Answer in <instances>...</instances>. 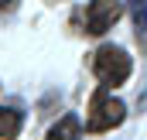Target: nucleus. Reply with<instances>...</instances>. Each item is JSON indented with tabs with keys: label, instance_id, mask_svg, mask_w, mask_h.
I'll use <instances>...</instances> for the list:
<instances>
[{
	"label": "nucleus",
	"instance_id": "obj_1",
	"mask_svg": "<svg viewBox=\"0 0 147 140\" xmlns=\"http://www.w3.org/2000/svg\"><path fill=\"white\" fill-rule=\"evenodd\" d=\"M123 116H127V106L120 99H113L106 89H96L92 103H89V113H86V130L89 133H106V130L123 123Z\"/></svg>",
	"mask_w": 147,
	"mask_h": 140
},
{
	"label": "nucleus",
	"instance_id": "obj_2",
	"mask_svg": "<svg viewBox=\"0 0 147 140\" xmlns=\"http://www.w3.org/2000/svg\"><path fill=\"white\" fill-rule=\"evenodd\" d=\"M130 69H134V62H130V55H127L120 44H103V48L92 55V72H96V79H99L103 85H120V82H127V79H130Z\"/></svg>",
	"mask_w": 147,
	"mask_h": 140
},
{
	"label": "nucleus",
	"instance_id": "obj_3",
	"mask_svg": "<svg viewBox=\"0 0 147 140\" xmlns=\"http://www.w3.org/2000/svg\"><path fill=\"white\" fill-rule=\"evenodd\" d=\"M120 17H123L120 0H92L86 7V34H106Z\"/></svg>",
	"mask_w": 147,
	"mask_h": 140
},
{
	"label": "nucleus",
	"instance_id": "obj_4",
	"mask_svg": "<svg viewBox=\"0 0 147 140\" xmlns=\"http://www.w3.org/2000/svg\"><path fill=\"white\" fill-rule=\"evenodd\" d=\"M21 127H24V113L14 106H3L0 109V140H17Z\"/></svg>",
	"mask_w": 147,
	"mask_h": 140
},
{
	"label": "nucleus",
	"instance_id": "obj_5",
	"mask_svg": "<svg viewBox=\"0 0 147 140\" xmlns=\"http://www.w3.org/2000/svg\"><path fill=\"white\" fill-rule=\"evenodd\" d=\"M79 137H82V123H79V116H72V113H65L48 130V140H79Z\"/></svg>",
	"mask_w": 147,
	"mask_h": 140
},
{
	"label": "nucleus",
	"instance_id": "obj_6",
	"mask_svg": "<svg viewBox=\"0 0 147 140\" xmlns=\"http://www.w3.org/2000/svg\"><path fill=\"white\" fill-rule=\"evenodd\" d=\"M130 14H134L137 34H144V31H147V0H130Z\"/></svg>",
	"mask_w": 147,
	"mask_h": 140
},
{
	"label": "nucleus",
	"instance_id": "obj_7",
	"mask_svg": "<svg viewBox=\"0 0 147 140\" xmlns=\"http://www.w3.org/2000/svg\"><path fill=\"white\" fill-rule=\"evenodd\" d=\"M10 3H14V0H0V10H3V7H10Z\"/></svg>",
	"mask_w": 147,
	"mask_h": 140
}]
</instances>
